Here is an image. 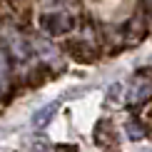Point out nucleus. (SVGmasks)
Returning a JSON list of instances; mask_svg holds the SVG:
<instances>
[{"label": "nucleus", "mask_w": 152, "mask_h": 152, "mask_svg": "<svg viewBox=\"0 0 152 152\" xmlns=\"http://www.w3.org/2000/svg\"><path fill=\"white\" fill-rule=\"evenodd\" d=\"M0 95H3V90H0Z\"/></svg>", "instance_id": "12"}, {"label": "nucleus", "mask_w": 152, "mask_h": 152, "mask_svg": "<svg viewBox=\"0 0 152 152\" xmlns=\"http://www.w3.org/2000/svg\"><path fill=\"white\" fill-rule=\"evenodd\" d=\"M10 3H12V8H15V15H18V12L25 10V8H33L35 0H10Z\"/></svg>", "instance_id": "10"}, {"label": "nucleus", "mask_w": 152, "mask_h": 152, "mask_svg": "<svg viewBox=\"0 0 152 152\" xmlns=\"http://www.w3.org/2000/svg\"><path fill=\"white\" fill-rule=\"evenodd\" d=\"M28 145L33 147V152H48L50 150L48 140H42V137H33V140H28Z\"/></svg>", "instance_id": "9"}, {"label": "nucleus", "mask_w": 152, "mask_h": 152, "mask_svg": "<svg viewBox=\"0 0 152 152\" xmlns=\"http://www.w3.org/2000/svg\"><path fill=\"white\" fill-rule=\"evenodd\" d=\"M145 152H152V150H145Z\"/></svg>", "instance_id": "11"}, {"label": "nucleus", "mask_w": 152, "mask_h": 152, "mask_svg": "<svg viewBox=\"0 0 152 152\" xmlns=\"http://www.w3.org/2000/svg\"><path fill=\"white\" fill-rule=\"evenodd\" d=\"M62 53L70 60H75V62H82V65H92V62L97 60V48H95V42L85 40V37H65Z\"/></svg>", "instance_id": "2"}, {"label": "nucleus", "mask_w": 152, "mask_h": 152, "mask_svg": "<svg viewBox=\"0 0 152 152\" xmlns=\"http://www.w3.org/2000/svg\"><path fill=\"white\" fill-rule=\"evenodd\" d=\"M0 23H15V8L10 0H0Z\"/></svg>", "instance_id": "7"}, {"label": "nucleus", "mask_w": 152, "mask_h": 152, "mask_svg": "<svg viewBox=\"0 0 152 152\" xmlns=\"http://www.w3.org/2000/svg\"><path fill=\"white\" fill-rule=\"evenodd\" d=\"M127 137L130 140H142L145 137V130H142V125L137 122V120H130L127 122Z\"/></svg>", "instance_id": "8"}, {"label": "nucleus", "mask_w": 152, "mask_h": 152, "mask_svg": "<svg viewBox=\"0 0 152 152\" xmlns=\"http://www.w3.org/2000/svg\"><path fill=\"white\" fill-rule=\"evenodd\" d=\"M10 77H12V58L5 48V42L0 40V90H8L10 87Z\"/></svg>", "instance_id": "5"}, {"label": "nucleus", "mask_w": 152, "mask_h": 152, "mask_svg": "<svg viewBox=\"0 0 152 152\" xmlns=\"http://www.w3.org/2000/svg\"><path fill=\"white\" fill-rule=\"evenodd\" d=\"M75 15L67 8H45L37 15V28L48 37H67L75 30Z\"/></svg>", "instance_id": "1"}, {"label": "nucleus", "mask_w": 152, "mask_h": 152, "mask_svg": "<svg viewBox=\"0 0 152 152\" xmlns=\"http://www.w3.org/2000/svg\"><path fill=\"white\" fill-rule=\"evenodd\" d=\"M30 42H33V53H37L42 58V62L45 65H58L60 62V50L50 42L48 35H37V37H30Z\"/></svg>", "instance_id": "3"}, {"label": "nucleus", "mask_w": 152, "mask_h": 152, "mask_svg": "<svg viewBox=\"0 0 152 152\" xmlns=\"http://www.w3.org/2000/svg\"><path fill=\"white\" fill-rule=\"evenodd\" d=\"M55 112H58V102H50V105H45V107H40V110L33 115V125H35V127H45L50 120H53Z\"/></svg>", "instance_id": "6"}, {"label": "nucleus", "mask_w": 152, "mask_h": 152, "mask_svg": "<svg viewBox=\"0 0 152 152\" xmlns=\"http://www.w3.org/2000/svg\"><path fill=\"white\" fill-rule=\"evenodd\" d=\"M150 95H152V82L145 80V77H137V80L130 85V90H127V102H132V105L145 102Z\"/></svg>", "instance_id": "4"}]
</instances>
